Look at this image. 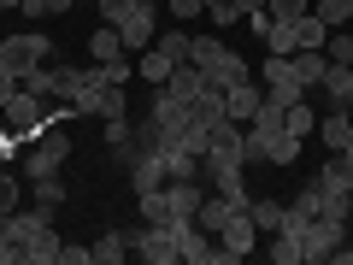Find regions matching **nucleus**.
I'll list each match as a JSON object with an SVG mask.
<instances>
[{"instance_id":"obj_1","label":"nucleus","mask_w":353,"mask_h":265,"mask_svg":"<svg viewBox=\"0 0 353 265\" xmlns=\"http://www.w3.org/2000/svg\"><path fill=\"white\" fill-rule=\"evenodd\" d=\"M176 59H189V36H183V30H159V36H153V48L136 53V77H148V83L159 88L165 77H171Z\"/></svg>"},{"instance_id":"obj_25","label":"nucleus","mask_w":353,"mask_h":265,"mask_svg":"<svg viewBox=\"0 0 353 265\" xmlns=\"http://www.w3.org/2000/svg\"><path fill=\"white\" fill-rule=\"evenodd\" d=\"M324 41H330V24L318 12H306L301 24H294V48H324Z\"/></svg>"},{"instance_id":"obj_44","label":"nucleus","mask_w":353,"mask_h":265,"mask_svg":"<svg viewBox=\"0 0 353 265\" xmlns=\"http://www.w3.org/2000/svg\"><path fill=\"white\" fill-rule=\"evenodd\" d=\"M0 12H18V0H0Z\"/></svg>"},{"instance_id":"obj_13","label":"nucleus","mask_w":353,"mask_h":265,"mask_svg":"<svg viewBox=\"0 0 353 265\" xmlns=\"http://www.w3.org/2000/svg\"><path fill=\"white\" fill-rule=\"evenodd\" d=\"M318 95H324L330 106H347V101H353V65H347V59H330V65H324V83H318Z\"/></svg>"},{"instance_id":"obj_31","label":"nucleus","mask_w":353,"mask_h":265,"mask_svg":"<svg viewBox=\"0 0 353 265\" xmlns=\"http://www.w3.org/2000/svg\"><path fill=\"white\" fill-rule=\"evenodd\" d=\"M271 259H277V265H301V236L277 230V236H271Z\"/></svg>"},{"instance_id":"obj_24","label":"nucleus","mask_w":353,"mask_h":265,"mask_svg":"<svg viewBox=\"0 0 353 265\" xmlns=\"http://www.w3.org/2000/svg\"><path fill=\"white\" fill-rule=\"evenodd\" d=\"M224 53H230V48H224L218 36H189V59L201 65V71H212V65L224 59Z\"/></svg>"},{"instance_id":"obj_43","label":"nucleus","mask_w":353,"mask_h":265,"mask_svg":"<svg viewBox=\"0 0 353 265\" xmlns=\"http://www.w3.org/2000/svg\"><path fill=\"white\" fill-rule=\"evenodd\" d=\"M347 236H353V195H347Z\"/></svg>"},{"instance_id":"obj_46","label":"nucleus","mask_w":353,"mask_h":265,"mask_svg":"<svg viewBox=\"0 0 353 265\" xmlns=\"http://www.w3.org/2000/svg\"><path fill=\"white\" fill-rule=\"evenodd\" d=\"M0 124H6V118H0Z\"/></svg>"},{"instance_id":"obj_19","label":"nucleus","mask_w":353,"mask_h":265,"mask_svg":"<svg viewBox=\"0 0 353 265\" xmlns=\"http://www.w3.org/2000/svg\"><path fill=\"white\" fill-rule=\"evenodd\" d=\"M248 59H241V53H224V59L212 65V71H206V83H218V88H236V83H248Z\"/></svg>"},{"instance_id":"obj_23","label":"nucleus","mask_w":353,"mask_h":265,"mask_svg":"<svg viewBox=\"0 0 353 265\" xmlns=\"http://www.w3.org/2000/svg\"><path fill=\"white\" fill-rule=\"evenodd\" d=\"M130 259V236H118V230H106L101 242H94V265H124Z\"/></svg>"},{"instance_id":"obj_41","label":"nucleus","mask_w":353,"mask_h":265,"mask_svg":"<svg viewBox=\"0 0 353 265\" xmlns=\"http://www.w3.org/2000/svg\"><path fill=\"white\" fill-rule=\"evenodd\" d=\"M324 265H353V248H341V242H336V248H330V259Z\"/></svg>"},{"instance_id":"obj_33","label":"nucleus","mask_w":353,"mask_h":265,"mask_svg":"<svg viewBox=\"0 0 353 265\" xmlns=\"http://www.w3.org/2000/svg\"><path fill=\"white\" fill-rule=\"evenodd\" d=\"M265 12H271V18H289V24H294V18L312 12V0H265Z\"/></svg>"},{"instance_id":"obj_28","label":"nucleus","mask_w":353,"mask_h":265,"mask_svg":"<svg viewBox=\"0 0 353 265\" xmlns=\"http://www.w3.org/2000/svg\"><path fill=\"white\" fill-rule=\"evenodd\" d=\"M0 265H24V248L12 236V213H0Z\"/></svg>"},{"instance_id":"obj_14","label":"nucleus","mask_w":353,"mask_h":265,"mask_svg":"<svg viewBox=\"0 0 353 265\" xmlns=\"http://www.w3.org/2000/svg\"><path fill=\"white\" fill-rule=\"evenodd\" d=\"M318 141H324L330 153H341L353 141V112H347V106H330V112L318 118Z\"/></svg>"},{"instance_id":"obj_40","label":"nucleus","mask_w":353,"mask_h":265,"mask_svg":"<svg viewBox=\"0 0 353 265\" xmlns=\"http://www.w3.org/2000/svg\"><path fill=\"white\" fill-rule=\"evenodd\" d=\"M206 18H212L218 30H230V24H241V12H236V0H230V6H218V12H206Z\"/></svg>"},{"instance_id":"obj_3","label":"nucleus","mask_w":353,"mask_h":265,"mask_svg":"<svg viewBox=\"0 0 353 265\" xmlns=\"http://www.w3.org/2000/svg\"><path fill=\"white\" fill-rule=\"evenodd\" d=\"M48 59H53V41L41 36V30H18V36L0 41V65H12L18 77L36 71V65H48Z\"/></svg>"},{"instance_id":"obj_22","label":"nucleus","mask_w":353,"mask_h":265,"mask_svg":"<svg viewBox=\"0 0 353 265\" xmlns=\"http://www.w3.org/2000/svg\"><path fill=\"white\" fill-rule=\"evenodd\" d=\"M283 130H289V136H312V130H318V112H312V106H306V95H301V101H294L289 106V112H283Z\"/></svg>"},{"instance_id":"obj_32","label":"nucleus","mask_w":353,"mask_h":265,"mask_svg":"<svg viewBox=\"0 0 353 265\" xmlns=\"http://www.w3.org/2000/svg\"><path fill=\"white\" fill-rule=\"evenodd\" d=\"M130 71H136V65H130V53H118V59H106V65H101V83L130 88Z\"/></svg>"},{"instance_id":"obj_6","label":"nucleus","mask_w":353,"mask_h":265,"mask_svg":"<svg viewBox=\"0 0 353 265\" xmlns=\"http://www.w3.org/2000/svg\"><path fill=\"white\" fill-rule=\"evenodd\" d=\"M130 253H141L148 265H176V259H183V248H176V230H171V224H148L136 242H130Z\"/></svg>"},{"instance_id":"obj_30","label":"nucleus","mask_w":353,"mask_h":265,"mask_svg":"<svg viewBox=\"0 0 353 265\" xmlns=\"http://www.w3.org/2000/svg\"><path fill=\"white\" fill-rule=\"evenodd\" d=\"M136 201H141V218H148V224H171V201H165V189L136 195Z\"/></svg>"},{"instance_id":"obj_39","label":"nucleus","mask_w":353,"mask_h":265,"mask_svg":"<svg viewBox=\"0 0 353 265\" xmlns=\"http://www.w3.org/2000/svg\"><path fill=\"white\" fill-rule=\"evenodd\" d=\"M12 95H18V71H12V65H0V106L12 101Z\"/></svg>"},{"instance_id":"obj_4","label":"nucleus","mask_w":353,"mask_h":265,"mask_svg":"<svg viewBox=\"0 0 353 265\" xmlns=\"http://www.w3.org/2000/svg\"><path fill=\"white\" fill-rule=\"evenodd\" d=\"M118 36H124L130 53H148L153 36H159V6H153V0H136V6L118 18Z\"/></svg>"},{"instance_id":"obj_29","label":"nucleus","mask_w":353,"mask_h":265,"mask_svg":"<svg viewBox=\"0 0 353 265\" xmlns=\"http://www.w3.org/2000/svg\"><path fill=\"white\" fill-rule=\"evenodd\" d=\"M301 159V136H289V130H283L277 141H271V153H265V165H294Z\"/></svg>"},{"instance_id":"obj_36","label":"nucleus","mask_w":353,"mask_h":265,"mask_svg":"<svg viewBox=\"0 0 353 265\" xmlns=\"http://www.w3.org/2000/svg\"><path fill=\"white\" fill-rule=\"evenodd\" d=\"M165 12H176V24H183V18H201L206 12V0H171Z\"/></svg>"},{"instance_id":"obj_47","label":"nucleus","mask_w":353,"mask_h":265,"mask_svg":"<svg viewBox=\"0 0 353 265\" xmlns=\"http://www.w3.org/2000/svg\"><path fill=\"white\" fill-rule=\"evenodd\" d=\"M347 112H353V106H347Z\"/></svg>"},{"instance_id":"obj_20","label":"nucleus","mask_w":353,"mask_h":265,"mask_svg":"<svg viewBox=\"0 0 353 265\" xmlns=\"http://www.w3.org/2000/svg\"><path fill=\"white\" fill-rule=\"evenodd\" d=\"M248 218H253L259 236H277L283 230V201H248Z\"/></svg>"},{"instance_id":"obj_5","label":"nucleus","mask_w":353,"mask_h":265,"mask_svg":"<svg viewBox=\"0 0 353 265\" xmlns=\"http://www.w3.org/2000/svg\"><path fill=\"white\" fill-rule=\"evenodd\" d=\"M124 171H130V189H136V195H153V189H165V183H171V171H165V153H159V148H130Z\"/></svg>"},{"instance_id":"obj_8","label":"nucleus","mask_w":353,"mask_h":265,"mask_svg":"<svg viewBox=\"0 0 353 265\" xmlns=\"http://www.w3.org/2000/svg\"><path fill=\"white\" fill-rule=\"evenodd\" d=\"M253 242H259V230H253V218H248V206H236V213L218 224V248L230 253V259H248L253 253Z\"/></svg>"},{"instance_id":"obj_42","label":"nucleus","mask_w":353,"mask_h":265,"mask_svg":"<svg viewBox=\"0 0 353 265\" xmlns=\"http://www.w3.org/2000/svg\"><path fill=\"white\" fill-rule=\"evenodd\" d=\"M236 12L248 18V12H265V0H236Z\"/></svg>"},{"instance_id":"obj_37","label":"nucleus","mask_w":353,"mask_h":265,"mask_svg":"<svg viewBox=\"0 0 353 265\" xmlns=\"http://www.w3.org/2000/svg\"><path fill=\"white\" fill-rule=\"evenodd\" d=\"M59 265H94V248H71V242H65V248H59Z\"/></svg>"},{"instance_id":"obj_7","label":"nucleus","mask_w":353,"mask_h":265,"mask_svg":"<svg viewBox=\"0 0 353 265\" xmlns=\"http://www.w3.org/2000/svg\"><path fill=\"white\" fill-rule=\"evenodd\" d=\"M94 83H101V65H53V101L65 106H77Z\"/></svg>"},{"instance_id":"obj_34","label":"nucleus","mask_w":353,"mask_h":265,"mask_svg":"<svg viewBox=\"0 0 353 265\" xmlns=\"http://www.w3.org/2000/svg\"><path fill=\"white\" fill-rule=\"evenodd\" d=\"M106 148H112V153L130 148V118H106Z\"/></svg>"},{"instance_id":"obj_27","label":"nucleus","mask_w":353,"mask_h":265,"mask_svg":"<svg viewBox=\"0 0 353 265\" xmlns=\"http://www.w3.org/2000/svg\"><path fill=\"white\" fill-rule=\"evenodd\" d=\"M312 12L324 18L330 30H347L353 24V0H312Z\"/></svg>"},{"instance_id":"obj_15","label":"nucleus","mask_w":353,"mask_h":265,"mask_svg":"<svg viewBox=\"0 0 353 265\" xmlns=\"http://www.w3.org/2000/svg\"><path fill=\"white\" fill-rule=\"evenodd\" d=\"M259 101H265V88L253 83V77H248V83H236V88H224V112L236 118V124H248V118L259 112Z\"/></svg>"},{"instance_id":"obj_12","label":"nucleus","mask_w":353,"mask_h":265,"mask_svg":"<svg viewBox=\"0 0 353 265\" xmlns=\"http://www.w3.org/2000/svg\"><path fill=\"white\" fill-rule=\"evenodd\" d=\"M59 248H65L59 230H53V224H36V230L24 236V265H59Z\"/></svg>"},{"instance_id":"obj_45","label":"nucleus","mask_w":353,"mask_h":265,"mask_svg":"<svg viewBox=\"0 0 353 265\" xmlns=\"http://www.w3.org/2000/svg\"><path fill=\"white\" fill-rule=\"evenodd\" d=\"M218 6H230V0H206V12H218Z\"/></svg>"},{"instance_id":"obj_16","label":"nucleus","mask_w":353,"mask_h":265,"mask_svg":"<svg viewBox=\"0 0 353 265\" xmlns=\"http://www.w3.org/2000/svg\"><path fill=\"white\" fill-rule=\"evenodd\" d=\"M289 65H294V77H301V88L312 95V88L324 83V65H330V59H324V48H294Z\"/></svg>"},{"instance_id":"obj_9","label":"nucleus","mask_w":353,"mask_h":265,"mask_svg":"<svg viewBox=\"0 0 353 265\" xmlns=\"http://www.w3.org/2000/svg\"><path fill=\"white\" fill-rule=\"evenodd\" d=\"M341 236H347L341 224H330V218H312V224L301 230V265H324V259H330V248H336Z\"/></svg>"},{"instance_id":"obj_17","label":"nucleus","mask_w":353,"mask_h":265,"mask_svg":"<svg viewBox=\"0 0 353 265\" xmlns=\"http://www.w3.org/2000/svg\"><path fill=\"white\" fill-rule=\"evenodd\" d=\"M312 183L353 195V159H347V153H324V165H318V177H312Z\"/></svg>"},{"instance_id":"obj_11","label":"nucleus","mask_w":353,"mask_h":265,"mask_svg":"<svg viewBox=\"0 0 353 265\" xmlns=\"http://www.w3.org/2000/svg\"><path fill=\"white\" fill-rule=\"evenodd\" d=\"M165 95H171V101H183V106H189L194 101V95H201V88H206V71H201V65H194V59H176L171 65V77H165Z\"/></svg>"},{"instance_id":"obj_2","label":"nucleus","mask_w":353,"mask_h":265,"mask_svg":"<svg viewBox=\"0 0 353 265\" xmlns=\"http://www.w3.org/2000/svg\"><path fill=\"white\" fill-rule=\"evenodd\" d=\"M65 159H71V136H65L59 124H48L36 141H30V153H24L30 177H59V171H65Z\"/></svg>"},{"instance_id":"obj_21","label":"nucleus","mask_w":353,"mask_h":265,"mask_svg":"<svg viewBox=\"0 0 353 265\" xmlns=\"http://www.w3.org/2000/svg\"><path fill=\"white\" fill-rule=\"evenodd\" d=\"M59 206H65V183H59V177H36V213L53 218Z\"/></svg>"},{"instance_id":"obj_10","label":"nucleus","mask_w":353,"mask_h":265,"mask_svg":"<svg viewBox=\"0 0 353 265\" xmlns=\"http://www.w3.org/2000/svg\"><path fill=\"white\" fill-rule=\"evenodd\" d=\"M71 112H94V118H130V95H124L118 83H94V88L83 95V101L71 106Z\"/></svg>"},{"instance_id":"obj_35","label":"nucleus","mask_w":353,"mask_h":265,"mask_svg":"<svg viewBox=\"0 0 353 265\" xmlns=\"http://www.w3.org/2000/svg\"><path fill=\"white\" fill-rule=\"evenodd\" d=\"M0 213H18V177L0 165Z\"/></svg>"},{"instance_id":"obj_18","label":"nucleus","mask_w":353,"mask_h":265,"mask_svg":"<svg viewBox=\"0 0 353 265\" xmlns=\"http://www.w3.org/2000/svg\"><path fill=\"white\" fill-rule=\"evenodd\" d=\"M118 53H130V48H124V36H118V24H101L94 36H88V59H94V65L118 59Z\"/></svg>"},{"instance_id":"obj_26","label":"nucleus","mask_w":353,"mask_h":265,"mask_svg":"<svg viewBox=\"0 0 353 265\" xmlns=\"http://www.w3.org/2000/svg\"><path fill=\"white\" fill-rule=\"evenodd\" d=\"M165 171L183 183V177H201V153H189V148H165Z\"/></svg>"},{"instance_id":"obj_38","label":"nucleus","mask_w":353,"mask_h":265,"mask_svg":"<svg viewBox=\"0 0 353 265\" xmlns=\"http://www.w3.org/2000/svg\"><path fill=\"white\" fill-rule=\"evenodd\" d=\"M94 6H101V18H106V24H118V18H124L130 6H136V0H94Z\"/></svg>"}]
</instances>
